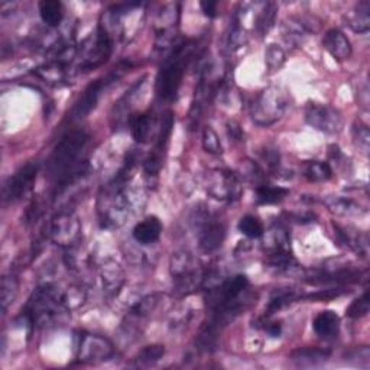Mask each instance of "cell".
Listing matches in <instances>:
<instances>
[{"mask_svg":"<svg viewBox=\"0 0 370 370\" xmlns=\"http://www.w3.org/2000/svg\"><path fill=\"white\" fill-rule=\"evenodd\" d=\"M87 142L89 134L86 132L71 130L54 148L46 162V175L49 179L55 181V193H61L87 166L86 161H80Z\"/></svg>","mask_w":370,"mask_h":370,"instance_id":"obj_1","label":"cell"},{"mask_svg":"<svg viewBox=\"0 0 370 370\" xmlns=\"http://www.w3.org/2000/svg\"><path fill=\"white\" fill-rule=\"evenodd\" d=\"M195 42L184 41L178 44L168 55L157 77V96L162 102L175 100L185 71L195 54Z\"/></svg>","mask_w":370,"mask_h":370,"instance_id":"obj_2","label":"cell"},{"mask_svg":"<svg viewBox=\"0 0 370 370\" xmlns=\"http://www.w3.org/2000/svg\"><path fill=\"white\" fill-rule=\"evenodd\" d=\"M61 292L51 283H45L38 287L22 311V317L28 326L33 327H45L53 324L60 308H62Z\"/></svg>","mask_w":370,"mask_h":370,"instance_id":"obj_3","label":"cell"},{"mask_svg":"<svg viewBox=\"0 0 370 370\" xmlns=\"http://www.w3.org/2000/svg\"><path fill=\"white\" fill-rule=\"evenodd\" d=\"M290 106L288 91L279 86L263 90L252 106V119L259 126H271L276 123Z\"/></svg>","mask_w":370,"mask_h":370,"instance_id":"obj_4","label":"cell"},{"mask_svg":"<svg viewBox=\"0 0 370 370\" xmlns=\"http://www.w3.org/2000/svg\"><path fill=\"white\" fill-rule=\"evenodd\" d=\"M171 275L174 279V290L178 297H187L194 292L198 285L204 281L195 258L188 250H178L171 258Z\"/></svg>","mask_w":370,"mask_h":370,"instance_id":"obj_5","label":"cell"},{"mask_svg":"<svg viewBox=\"0 0 370 370\" xmlns=\"http://www.w3.org/2000/svg\"><path fill=\"white\" fill-rule=\"evenodd\" d=\"M129 67H130L129 62L117 64L114 69L112 71H109L105 77L91 82L90 86L84 90V93L80 96V98L76 102L74 107L71 109L70 121L78 122V121H82L84 117H87L90 114V112L94 110V107L97 106L98 98H100V96H102V93L110 86V84H113L119 78H122V76L129 70Z\"/></svg>","mask_w":370,"mask_h":370,"instance_id":"obj_6","label":"cell"},{"mask_svg":"<svg viewBox=\"0 0 370 370\" xmlns=\"http://www.w3.org/2000/svg\"><path fill=\"white\" fill-rule=\"evenodd\" d=\"M39 171L38 162H28L21 166L18 171L10 175L3 184L2 200L5 204H13L16 201L22 200L33 187Z\"/></svg>","mask_w":370,"mask_h":370,"instance_id":"obj_7","label":"cell"},{"mask_svg":"<svg viewBox=\"0 0 370 370\" xmlns=\"http://www.w3.org/2000/svg\"><path fill=\"white\" fill-rule=\"evenodd\" d=\"M306 122L327 134L340 133L344 125L342 113L328 105H319V103H308L306 107Z\"/></svg>","mask_w":370,"mask_h":370,"instance_id":"obj_8","label":"cell"},{"mask_svg":"<svg viewBox=\"0 0 370 370\" xmlns=\"http://www.w3.org/2000/svg\"><path fill=\"white\" fill-rule=\"evenodd\" d=\"M114 355L110 340L97 334H82L77 346V359L84 364H96L106 362Z\"/></svg>","mask_w":370,"mask_h":370,"instance_id":"obj_9","label":"cell"},{"mask_svg":"<svg viewBox=\"0 0 370 370\" xmlns=\"http://www.w3.org/2000/svg\"><path fill=\"white\" fill-rule=\"evenodd\" d=\"M80 231L78 218L70 211H61L51 223V239L62 247L71 249L80 239Z\"/></svg>","mask_w":370,"mask_h":370,"instance_id":"obj_10","label":"cell"},{"mask_svg":"<svg viewBox=\"0 0 370 370\" xmlns=\"http://www.w3.org/2000/svg\"><path fill=\"white\" fill-rule=\"evenodd\" d=\"M173 127H174V114H173V112H166L162 116L161 129H159L157 145H155V148L152 150V154L148 157V159L143 164V170H145L146 175H149V177H157L158 175L161 166H162V159H164V155H165L168 142H170Z\"/></svg>","mask_w":370,"mask_h":370,"instance_id":"obj_11","label":"cell"},{"mask_svg":"<svg viewBox=\"0 0 370 370\" xmlns=\"http://www.w3.org/2000/svg\"><path fill=\"white\" fill-rule=\"evenodd\" d=\"M207 193L217 200H233L239 195V182L231 173L217 170L207 179Z\"/></svg>","mask_w":370,"mask_h":370,"instance_id":"obj_12","label":"cell"},{"mask_svg":"<svg viewBox=\"0 0 370 370\" xmlns=\"http://www.w3.org/2000/svg\"><path fill=\"white\" fill-rule=\"evenodd\" d=\"M226 238V229L220 222H215L209 215L204 217V222L200 227L198 242L200 249L206 254H213V252L222 247Z\"/></svg>","mask_w":370,"mask_h":370,"instance_id":"obj_13","label":"cell"},{"mask_svg":"<svg viewBox=\"0 0 370 370\" xmlns=\"http://www.w3.org/2000/svg\"><path fill=\"white\" fill-rule=\"evenodd\" d=\"M323 46L326 51L337 61H344L351 57L353 48L349 38L340 29H330L323 38Z\"/></svg>","mask_w":370,"mask_h":370,"instance_id":"obj_14","label":"cell"},{"mask_svg":"<svg viewBox=\"0 0 370 370\" xmlns=\"http://www.w3.org/2000/svg\"><path fill=\"white\" fill-rule=\"evenodd\" d=\"M331 351L319 347L297 349L291 353V362L298 367H317L328 360Z\"/></svg>","mask_w":370,"mask_h":370,"instance_id":"obj_15","label":"cell"},{"mask_svg":"<svg viewBox=\"0 0 370 370\" xmlns=\"http://www.w3.org/2000/svg\"><path fill=\"white\" fill-rule=\"evenodd\" d=\"M161 233H162V224L158 220V217L155 215L146 217L145 220H142L141 223L134 226L132 231L133 239L141 245L155 243L161 238Z\"/></svg>","mask_w":370,"mask_h":370,"instance_id":"obj_16","label":"cell"},{"mask_svg":"<svg viewBox=\"0 0 370 370\" xmlns=\"http://www.w3.org/2000/svg\"><path fill=\"white\" fill-rule=\"evenodd\" d=\"M100 276H102L103 290L106 294H109L110 297H116L121 292L125 283V274L122 271V267L116 262L105 263L102 267V272H100Z\"/></svg>","mask_w":370,"mask_h":370,"instance_id":"obj_17","label":"cell"},{"mask_svg":"<svg viewBox=\"0 0 370 370\" xmlns=\"http://www.w3.org/2000/svg\"><path fill=\"white\" fill-rule=\"evenodd\" d=\"M312 328L318 337L321 339H333L339 334L340 330V317L334 311H323L319 312L312 323Z\"/></svg>","mask_w":370,"mask_h":370,"instance_id":"obj_18","label":"cell"},{"mask_svg":"<svg viewBox=\"0 0 370 370\" xmlns=\"http://www.w3.org/2000/svg\"><path fill=\"white\" fill-rule=\"evenodd\" d=\"M323 203L327 206V209L342 217H351V215H362L366 213V209H363L355 200L340 197V195H330L323 200Z\"/></svg>","mask_w":370,"mask_h":370,"instance_id":"obj_19","label":"cell"},{"mask_svg":"<svg viewBox=\"0 0 370 370\" xmlns=\"http://www.w3.org/2000/svg\"><path fill=\"white\" fill-rule=\"evenodd\" d=\"M281 30L285 42L292 46H301L310 35L308 26L297 18L285 19L281 26Z\"/></svg>","mask_w":370,"mask_h":370,"instance_id":"obj_20","label":"cell"},{"mask_svg":"<svg viewBox=\"0 0 370 370\" xmlns=\"http://www.w3.org/2000/svg\"><path fill=\"white\" fill-rule=\"evenodd\" d=\"M369 12H370V3L367 2V0H363V2H359L355 6V9L344 16V19L353 30L359 32V33H364L370 28Z\"/></svg>","mask_w":370,"mask_h":370,"instance_id":"obj_21","label":"cell"},{"mask_svg":"<svg viewBox=\"0 0 370 370\" xmlns=\"http://www.w3.org/2000/svg\"><path fill=\"white\" fill-rule=\"evenodd\" d=\"M152 125H154V117L150 113H136L130 116L129 126L133 139L138 143H145L149 138Z\"/></svg>","mask_w":370,"mask_h":370,"instance_id":"obj_22","label":"cell"},{"mask_svg":"<svg viewBox=\"0 0 370 370\" xmlns=\"http://www.w3.org/2000/svg\"><path fill=\"white\" fill-rule=\"evenodd\" d=\"M301 298H302V295L294 288L276 290L271 295V299H269V302H267L266 317H271L272 314H275L276 311H279L285 306H288V304H291V302H295L297 299H301Z\"/></svg>","mask_w":370,"mask_h":370,"instance_id":"obj_23","label":"cell"},{"mask_svg":"<svg viewBox=\"0 0 370 370\" xmlns=\"http://www.w3.org/2000/svg\"><path fill=\"white\" fill-rule=\"evenodd\" d=\"M39 16L45 25L48 26H58L64 18L62 3L58 0H42L38 5Z\"/></svg>","mask_w":370,"mask_h":370,"instance_id":"obj_24","label":"cell"},{"mask_svg":"<svg viewBox=\"0 0 370 370\" xmlns=\"http://www.w3.org/2000/svg\"><path fill=\"white\" fill-rule=\"evenodd\" d=\"M165 355V347L162 344H150L143 347L132 360L134 367H149L157 364Z\"/></svg>","mask_w":370,"mask_h":370,"instance_id":"obj_25","label":"cell"},{"mask_svg":"<svg viewBox=\"0 0 370 370\" xmlns=\"http://www.w3.org/2000/svg\"><path fill=\"white\" fill-rule=\"evenodd\" d=\"M35 74L39 78H42L44 81L57 86V84H60L65 80V65L62 61L49 62V64L41 65L39 69H37Z\"/></svg>","mask_w":370,"mask_h":370,"instance_id":"obj_26","label":"cell"},{"mask_svg":"<svg viewBox=\"0 0 370 370\" xmlns=\"http://www.w3.org/2000/svg\"><path fill=\"white\" fill-rule=\"evenodd\" d=\"M304 177L310 182H324L333 177V170L327 162L310 161L304 166Z\"/></svg>","mask_w":370,"mask_h":370,"instance_id":"obj_27","label":"cell"},{"mask_svg":"<svg viewBox=\"0 0 370 370\" xmlns=\"http://www.w3.org/2000/svg\"><path fill=\"white\" fill-rule=\"evenodd\" d=\"M276 19V5L275 3H265L262 10L259 12L256 22H255V30L261 37H266L269 30L272 29Z\"/></svg>","mask_w":370,"mask_h":370,"instance_id":"obj_28","label":"cell"},{"mask_svg":"<svg viewBox=\"0 0 370 370\" xmlns=\"http://www.w3.org/2000/svg\"><path fill=\"white\" fill-rule=\"evenodd\" d=\"M290 194V190L283 187H269L261 185L256 188V200L259 204H276Z\"/></svg>","mask_w":370,"mask_h":370,"instance_id":"obj_29","label":"cell"},{"mask_svg":"<svg viewBox=\"0 0 370 370\" xmlns=\"http://www.w3.org/2000/svg\"><path fill=\"white\" fill-rule=\"evenodd\" d=\"M19 292V281L13 275H5L2 278V310L3 312L12 306Z\"/></svg>","mask_w":370,"mask_h":370,"instance_id":"obj_30","label":"cell"},{"mask_svg":"<svg viewBox=\"0 0 370 370\" xmlns=\"http://www.w3.org/2000/svg\"><path fill=\"white\" fill-rule=\"evenodd\" d=\"M159 302V294H152L142 298L136 306H134L130 311V317L134 318V321H139V319L148 317L149 314H152V311L157 308Z\"/></svg>","mask_w":370,"mask_h":370,"instance_id":"obj_31","label":"cell"},{"mask_svg":"<svg viewBox=\"0 0 370 370\" xmlns=\"http://www.w3.org/2000/svg\"><path fill=\"white\" fill-rule=\"evenodd\" d=\"M238 227L245 234V236H247L250 239H258V238L263 236V233H265L262 222L255 215H245V217H242Z\"/></svg>","mask_w":370,"mask_h":370,"instance_id":"obj_32","label":"cell"},{"mask_svg":"<svg viewBox=\"0 0 370 370\" xmlns=\"http://www.w3.org/2000/svg\"><path fill=\"white\" fill-rule=\"evenodd\" d=\"M285 61H287V55H285V51L279 45L276 44L267 45L266 51H265V62L269 70L278 71L285 64Z\"/></svg>","mask_w":370,"mask_h":370,"instance_id":"obj_33","label":"cell"},{"mask_svg":"<svg viewBox=\"0 0 370 370\" xmlns=\"http://www.w3.org/2000/svg\"><path fill=\"white\" fill-rule=\"evenodd\" d=\"M86 299V292H84L80 287H71L65 292H61V301L62 306L67 310H76L84 304Z\"/></svg>","mask_w":370,"mask_h":370,"instance_id":"obj_34","label":"cell"},{"mask_svg":"<svg viewBox=\"0 0 370 370\" xmlns=\"http://www.w3.org/2000/svg\"><path fill=\"white\" fill-rule=\"evenodd\" d=\"M369 310H370V298H369V292L366 291L362 297H359L358 299L351 302L350 307L346 311V314H347V317H350L353 319H359V318L367 315Z\"/></svg>","mask_w":370,"mask_h":370,"instance_id":"obj_35","label":"cell"},{"mask_svg":"<svg viewBox=\"0 0 370 370\" xmlns=\"http://www.w3.org/2000/svg\"><path fill=\"white\" fill-rule=\"evenodd\" d=\"M353 139H355L356 145L363 152V155H369V149H370V132L369 127L363 123H356L353 126Z\"/></svg>","mask_w":370,"mask_h":370,"instance_id":"obj_36","label":"cell"},{"mask_svg":"<svg viewBox=\"0 0 370 370\" xmlns=\"http://www.w3.org/2000/svg\"><path fill=\"white\" fill-rule=\"evenodd\" d=\"M203 146L209 154H214V155L222 154V149H223L222 142L220 139H218L217 133L210 126H207L203 132Z\"/></svg>","mask_w":370,"mask_h":370,"instance_id":"obj_37","label":"cell"},{"mask_svg":"<svg viewBox=\"0 0 370 370\" xmlns=\"http://www.w3.org/2000/svg\"><path fill=\"white\" fill-rule=\"evenodd\" d=\"M346 292H349V291L344 290L343 287H334V288L321 290V291H317V292H314V294L306 295V299L315 301V302H319V301H331V299H334V298L342 297V295L346 294Z\"/></svg>","mask_w":370,"mask_h":370,"instance_id":"obj_38","label":"cell"},{"mask_svg":"<svg viewBox=\"0 0 370 370\" xmlns=\"http://www.w3.org/2000/svg\"><path fill=\"white\" fill-rule=\"evenodd\" d=\"M347 359H359V367H367L370 362V350L366 346L356 347L347 353Z\"/></svg>","mask_w":370,"mask_h":370,"instance_id":"obj_39","label":"cell"},{"mask_svg":"<svg viewBox=\"0 0 370 370\" xmlns=\"http://www.w3.org/2000/svg\"><path fill=\"white\" fill-rule=\"evenodd\" d=\"M217 2H213V0H209V2H201L200 6L201 9H203L204 15L209 16V18H214V16L217 15Z\"/></svg>","mask_w":370,"mask_h":370,"instance_id":"obj_40","label":"cell"},{"mask_svg":"<svg viewBox=\"0 0 370 370\" xmlns=\"http://www.w3.org/2000/svg\"><path fill=\"white\" fill-rule=\"evenodd\" d=\"M266 331L269 335H271V337H279L281 333H282V326L279 323H272V324L267 326Z\"/></svg>","mask_w":370,"mask_h":370,"instance_id":"obj_41","label":"cell"}]
</instances>
